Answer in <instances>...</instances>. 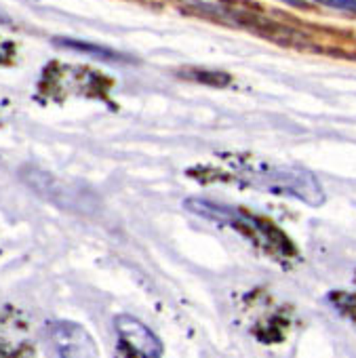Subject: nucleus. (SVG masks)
Instances as JSON below:
<instances>
[{
  "label": "nucleus",
  "mask_w": 356,
  "mask_h": 358,
  "mask_svg": "<svg viewBox=\"0 0 356 358\" xmlns=\"http://www.w3.org/2000/svg\"><path fill=\"white\" fill-rule=\"evenodd\" d=\"M182 76H188L192 80H199V83H205V85H218V87H224L230 83V78L226 74H220V72H203V70H184L180 72Z\"/></svg>",
  "instance_id": "nucleus-7"
},
{
  "label": "nucleus",
  "mask_w": 356,
  "mask_h": 358,
  "mask_svg": "<svg viewBox=\"0 0 356 358\" xmlns=\"http://www.w3.org/2000/svg\"><path fill=\"white\" fill-rule=\"evenodd\" d=\"M114 331L118 337V343L122 352L129 356L139 358H156L162 354L160 339L152 333L150 327H145L141 320H137L131 314H120L114 318Z\"/></svg>",
  "instance_id": "nucleus-4"
},
{
  "label": "nucleus",
  "mask_w": 356,
  "mask_h": 358,
  "mask_svg": "<svg viewBox=\"0 0 356 358\" xmlns=\"http://www.w3.org/2000/svg\"><path fill=\"white\" fill-rule=\"evenodd\" d=\"M11 53H13V45H11V43H3V41H0V64L9 62Z\"/></svg>",
  "instance_id": "nucleus-9"
},
{
  "label": "nucleus",
  "mask_w": 356,
  "mask_h": 358,
  "mask_svg": "<svg viewBox=\"0 0 356 358\" xmlns=\"http://www.w3.org/2000/svg\"><path fill=\"white\" fill-rule=\"evenodd\" d=\"M45 339L57 356H97L95 341L76 322L49 320L45 324Z\"/></svg>",
  "instance_id": "nucleus-3"
},
{
  "label": "nucleus",
  "mask_w": 356,
  "mask_h": 358,
  "mask_svg": "<svg viewBox=\"0 0 356 358\" xmlns=\"http://www.w3.org/2000/svg\"><path fill=\"white\" fill-rule=\"evenodd\" d=\"M28 324L22 312L13 308L0 310V356H17L30 350Z\"/></svg>",
  "instance_id": "nucleus-5"
},
{
  "label": "nucleus",
  "mask_w": 356,
  "mask_h": 358,
  "mask_svg": "<svg viewBox=\"0 0 356 358\" xmlns=\"http://www.w3.org/2000/svg\"><path fill=\"white\" fill-rule=\"evenodd\" d=\"M7 24H11V20L5 13H0V26H7Z\"/></svg>",
  "instance_id": "nucleus-11"
},
{
  "label": "nucleus",
  "mask_w": 356,
  "mask_h": 358,
  "mask_svg": "<svg viewBox=\"0 0 356 358\" xmlns=\"http://www.w3.org/2000/svg\"><path fill=\"white\" fill-rule=\"evenodd\" d=\"M312 3L322 5V7L337 9V11H343V13H354V15H356V0H312Z\"/></svg>",
  "instance_id": "nucleus-8"
},
{
  "label": "nucleus",
  "mask_w": 356,
  "mask_h": 358,
  "mask_svg": "<svg viewBox=\"0 0 356 358\" xmlns=\"http://www.w3.org/2000/svg\"><path fill=\"white\" fill-rule=\"evenodd\" d=\"M184 209L203 220L218 222V224L238 230L241 234H245L251 243H255L262 251H266L272 257L285 259V257L295 255V245L283 234L280 228L272 226L270 222L257 215L243 211L241 207L222 205V203L207 201V199H186Z\"/></svg>",
  "instance_id": "nucleus-2"
},
{
  "label": "nucleus",
  "mask_w": 356,
  "mask_h": 358,
  "mask_svg": "<svg viewBox=\"0 0 356 358\" xmlns=\"http://www.w3.org/2000/svg\"><path fill=\"white\" fill-rule=\"evenodd\" d=\"M53 45L66 51H74L80 55H89L93 59L99 62H110V64H120V62H129L131 57L124 53H118L114 49L101 47V45H93V43H85V41H76V38H66V36H57L53 38Z\"/></svg>",
  "instance_id": "nucleus-6"
},
{
  "label": "nucleus",
  "mask_w": 356,
  "mask_h": 358,
  "mask_svg": "<svg viewBox=\"0 0 356 358\" xmlns=\"http://www.w3.org/2000/svg\"><path fill=\"white\" fill-rule=\"evenodd\" d=\"M280 3H285L289 7H306V0H280Z\"/></svg>",
  "instance_id": "nucleus-10"
},
{
  "label": "nucleus",
  "mask_w": 356,
  "mask_h": 358,
  "mask_svg": "<svg viewBox=\"0 0 356 358\" xmlns=\"http://www.w3.org/2000/svg\"><path fill=\"white\" fill-rule=\"evenodd\" d=\"M226 169L228 173L224 177L234 179L243 188H253L276 196L295 199L310 207H320L327 201V194L318 182V177L304 166L230 160Z\"/></svg>",
  "instance_id": "nucleus-1"
}]
</instances>
